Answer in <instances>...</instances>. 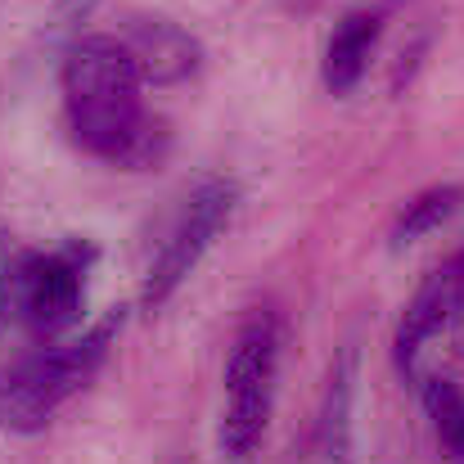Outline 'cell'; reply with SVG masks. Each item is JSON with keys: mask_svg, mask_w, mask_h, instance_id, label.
<instances>
[{"mask_svg": "<svg viewBox=\"0 0 464 464\" xmlns=\"http://www.w3.org/2000/svg\"><path fill=\"white\" fill-rule=\"evenodd\" d=\"M63 104L72 140L95 158L118 162L145 122L140 68L118 36H77L63 50Z\"/></svg>", "mask_w": 464, "mask_h": 464, "instance_id": "6da1fadb", "label": "cell"}, {"mask_svg": "<svg viewBox=\"0 0 464 464\" xmlns=\"http://www.w3.org/2000/svg\"><path fill=\"white\" fill-rule=\"evenodd\" d=\"M235 208H239V185L235 180H203L189 198H185V208H180V217H176V226H171V235L162 239V248H158L154 266H150V276H145V289H140V303L154 311L162 307L185 280H189V271L203 262V253L217 244V235L230 226V217H235Z\"/></svg>", "mask_w": 464, "mask_h": 464, "instance_id": "7a4b0ae2", "label": "cell"}, {"mask_svg": "<svg viewBox=\"0 0 464 464\" xmlns=\"http://www.w3.org/2000/svg\"><path fill=\"white\" fill-rule=\"evenodd\" d=\"M82 388V379L72 374L68 365V352L63 347H36V352H23L14 365H5L0 374V429L5 433H18V438H32L41 433L54 411Z\"/></svg>", "mask_w": 464, "mask_h": 464, "instance_id": "3957f363", "label": "cell"}, {"mask_svg": "<svg viewBox=\"0 0 464 464\" xmlns=\"http://www.w3.org/2000/svg\"><path fill=\"white\" fill-rule=\"evenodd\" d=\"M91 244L72 239L54 253H27L23 276H18V298H14V315L36 329V334H59L77 320L82 307V276L91 262Z\"/></svg>", "mask_w": 464, "mask_h": 464, "instance_id": "277c9868", "label": "cell"}, {"mask_svg": "<svg viewBox=\"0 0 464 464\" xmlns=\"http://www.w3.org/2000/svg\"><path fill=\"white\" fill-rule=\"evenodd\" d=\"M118 41L136 59L145 86H176V82L194 77L203 63V45L180 23H171L162 14H127Z\"/></svg>", "mask_w": 464, "mask_h": 464, "instance_id": "5b68a950", "label": "cell"}, {"mask_svg": "<svg viewBox=\"0 0 464 464\" xmlns=\"http://www.w3.org/2000/svg\"><path fill=\"white\" fill-rule=\"evenodd\" d=\"M379 32H383V18L374 9H352L338 18V27L329 32L324 41V63H320V77H324V91L329 95H352L370 68V54L379 45Z\"/></svg>", "mask_w": 464, "mask_h": 464, "instance_id": "8992f818", "label": "cell"}, {"mask_svg": "<svg viewBox=\"0 0 464 464\" xmlns=\"http://www.w3.org/2000/svg\"><path fill=\"white\" fill-rule=\"evenodd\" d=\"M460 311V280H456V266L447 262L442 271H433L420 294L406 303L401 320H397V334H392V352H397V365H411L420 356V347Z\"/></svg>", "mask_w": 464, "mask_h": 464, "instance_id": "52a82bcc", "label": "cell"}, {"mask_svg": "<svg viewBox=\"0 0 464 464\" xmlns=\"http://www.w3.org/2000/svg\"><path fill=\"white\" fill-rule=\"evenodd\" d=\"M280 343H285L280 315L276 311H253L248 324L239 329L235 347H230L226 392L253 388V383H276V374H280Z\"/></svg>", "mask_w": 464, "mask_h": 464, "instance_id": "ba28073f", "label": "cell"}, {"mask_svg": "<svg viewBox=\"0 0 464 464\" xmlns=\"http://www.w3.org/2000/svg\"><path fill=\"white\" fill-rule=\"evenodd\" d=\"M352 397H356V347H343L329 365L320 424H315L320 456L329 464H352Z\"/></svg>", "mask_w": 464, "mask_h": 464, "instance_id": "9c48e42d", "label": "cell"}, {"mask_svg": "<svg viewBox=\"0 0 464 464\" xmlns=\"http://www.w3.org/2000/svg\"><path fill=\"white\" fill-rule=\"evenodd\" d=\"M460 185H433V189H424V194H415L406 208H401V217H397V226H392V244L401 248V244H415V239H424V235H433L442 221H451L456 217V208H460Z\"/></svg>", "mask_w": 464, "mask_h": 464, "instance_id": "30bf717a", "label": "cell"}, {"mask_svg": "<svg viewBox=\"0 0 464 464\" xmlns=\"http://www.w3.org/2000/svg\"><path fill=\"white\" fill-rule=\"evenodd\" d=\"M420 397H424V411H429V420H433L442 447L464 464V392L451 383V379L429 374L424 388H420Z\"/></svg>", "mask_w": 464, "mask_h": 464, "instance_id": "8fae6325", "label": "cell"}, {"mask_svg": "<svg viewBox=\"0 0 464 464\" xmlns=\"http://www.w3.org/2000/svg\"><path fill=\"white\" fill-rule=\"evenodd\" d=\"M95 5L100 0H54V9L41 18V45H50V50L63 54L82 36V23L95 14Z\"/></svg>", "mask_w": 464, "mask_h": 464, "instance_id": "7c38bea8", "label": "cell"}, {"mask_svg": "<svg viewBox=\"0 0 464 464\" xmlns=\"http://www.w3.org/2000/svg\"><path fill=\"white\" fill-rule=\"evenodd\" d=\"M23 262H27V253L18 248L14 230L0 221V329H5L9 320H18V315H14V298H18V276H23Z\"/></svg>", "mask_w": 464, "mask_h": 464, "instance_id": "4fadbf2b", "label": "cell"}, {"mask_svg": "<svg viewBox=\"0 0 464 464\" xmlns=\"http://www.w3.org/2000/svg\"><path fill=\"white\" fill-rule=\"evenodd\" d=\"M451 266H456V280H460V307H464V253L451 262Z\"/></svg>", "mask_w": 464, "mask_h": 464, "instance_id": "5bb4252c", "label": "cell"}, {"mask_svg": "<svg viewBox=\"0 0 464 464\" xmlns=\"http://www.w3.org/2000/svg\"><path fill=\"white\" fill-rule=\"evenodd\" d=\"M294 5H311V0H294Z\"/></svg>", "mask_w": 464, "mask_h": 464, "instance_id": "9a60e30c", "label": "cell"}, {"mask_svg": "<svg viewBox=\"0 0 464 464\" xmlns=\"http://www.w3.org/2000/svg\"><path fill=\"white\" fill-rule=\"evenodd\" d=\"M239 464H248V460H239Z\"/></svg>", "mask_w": 464, "mask_h": 464, "instance_id": "2e32d148", "label": "cell"}]
</instances>
